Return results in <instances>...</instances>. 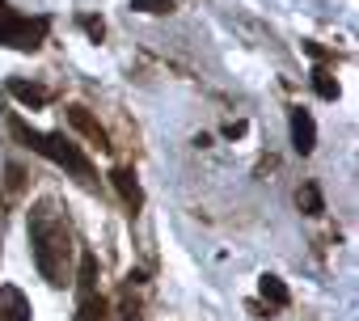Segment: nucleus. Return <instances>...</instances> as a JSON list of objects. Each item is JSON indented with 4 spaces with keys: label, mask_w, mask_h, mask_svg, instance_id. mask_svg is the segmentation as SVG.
I'll list each match as a JSON object with an SVG mask.
<instances>
[{
    "label": "nucleus",
    "mask_w": 359,
    "mask_h": 321,
    "mask_svg": "<svg viewBox=\"0 0 359 321\" xmlns=\"http://www.w3.org/2000/svg\"><path fill=\"white\" fill-rule=\"evenodd\" d=\"M26 233H30V254H34L39 275L51 287H68L72 262H76V233H72L68 212L51 195H43V199H34V207L26 216Z\"/></svg>",
    "instance_id": "obj_1"
},
{
    "label": "nucleus",
    "mask_w": 359,
    "mask_h": 321,
    "mask_svg": "<svg viewBox=\"0 0 359 321\" xmlns=\"http://www.w3.org/2000/svg\"><path fill=\"white\" fill-rule=\"evenodd\" d=\"M9 131L30 148V152H39V156H47L51 165H60V170H68L76 182H85V186H93L97 182V174H93V160L81 152V144H72L64 131H34L30 123H22L18 114L9 118Z\"/></svg>",
    "instance_id": "obj_2"
},
{
    "label": "nucleus",
    "mask_w": 359,
    "mask_h": 321,
    "mask_svg": "<svg viewBox=\"0 0 359 321\" xmlns=\"http://www.w3.org/2000/svg\"><path fill=\"white\" fill-rule=\"evenodd\" d=\"M51 22L47 18H26L18 13L9 0H0V47H13V51H39L47 43Z\"/></svg>",
    "instance_id": "obj_3"
},
{
    "label": "nucleus",
    "mask_w": 359,
    "mask_h": 321,
    "mask_svg": "<svg viewBox=\"0 0 359 321\" xmlns=\"http://www.w3.org/2000/svg\"><path fill=\"white\" fill-rule=\"evenodd\" d=\"M68 123L97 148V152H114V144H110V135H106V127L89 114V106H68Z\"/></svg>",
    "instance_id": "obj_4"
},
{
    "label": "nucleus",
    "mask_w": 359,
    "mask_h": 321,
    "mask_svg": "<svg viewBox=\"0 0 359 321\" xmlns=\"http://www.w3.org/2000/svg\"><path fill=\"white\" fill-rule=\"evenodd\" d=\"M110 182H114L118 199L127 203V212L135 216V212L144 207V191H140V182H135V170H127V165H114V170H110Z\"/></svg>",
    "instance_id": "obj_5"
},
{
    "label": "nucleus",
    "mask_w": 359,
    "mask_h": 321,
    "mask_svg": "<svg viewBox=\"0 0 359 321\" xmlns=\"http://www.w3.org/2000/svg\"><path fill=\"white\" fill-rule=\"evenodd\" d=\"M30 300H26V292L22 287H13V283H5L0 287V321H30Z\"/></svg>",
    "instance_id": "obj_6"
},
{
    "label": "nucleus",
    "mask_w": 359,
    "mask_h": 321,
    "mask_svg": "<svg viewBox=\"0 0 359 321\" xmlns=\"http://www.w3.org/2000/svg\"><path fill=\"white\" fill-rule=\"evenodd\" d=\"M292 144H296L300 156H309V152L317 148V127H313V114H309L304 106L292 110Z\"/></svg>",
    "instance_id": "obj_7"
},
{
    "label": "nucleus",
    "mask_w": 359,
    "mask_h": 321,
    "mask_svg": "<svg viewBox=\"0 0 359 321\" xmlns=\"http://www.w3.org/2000/svg\"><path fill=\"white\" fill-rule=\"evenodd\" d=\"M9 93H13L22 106H30V110H39V106L51 102V89H47V85H34V81H9Z\"/></svg>",
    "instance_id": "obj_8"
},
{
    "label": "nucleus",
    "mask_w": 359,
    "mask_h": 321,
    "mask_svg": "<svg viewBox=\"0 0 359 321\" xmlns=\"http://www.w3.org/2000/svg\"><path fill=\"white\" fill-rule=\"evenodd\" d=\"M258 292H262V300H266V304H275V308H283V304L292 300L279 275H262V279H258Z\"/></svg>",
    "instance_id": "obj_9"
},
{
    "label": "nucleus",
    "mask_w": 359,
    "mask_h": 321,
    "mask_svg": "<svg viewBox=\"0 0 359 321\" xmlns=\"http://www.w3.org/2000/svg\"><path fill=\"white\" fill-rule=\"evenodd\" d=\"M296 203H300V212H304V216H321V212H325V199H321L317 182H304V186H300V195H296Z\"/></svg>",
    "instance_id": "obj_10"
},
{
    "label": "nucleus",
    "mask_w": 359,
    "mask_h": 321,
    "mask_svg": "<svg viewBox=\"0 0 359 321\" xmlns=\"http://www.w3.org/2000/svg\"><path fill=\"white\" fill-rule=\"evenodd\" d=\"M313 89H317V97H325V102H334V97H338V81H334L325 68H317V72H313Z\"/></svg>",
    "instance_id": "obj_11"
},
{
    "label": "nucleus",
    "mask_w": 359,
    "mask_h": 321,
    "mask_svg": "<svg viewBox=\"0 0 359 321\" xmlns=\"http://www.w3.org/2000/svg\"><path fill=\"white\" fill-rule=\"evenodd\" d=\"M131 9L135 13H169L173 0H131Z\"/></svg>",
    "instance_id": "obj_12"
},
{
    "label": "nucleus",
    "mask_w": 359,
    "mask_h": 321,
    "mask_svg": "<svg viewBox=\"0 0 359 321\" xmlns=\"http://www.w3.org/2000/svg\"><path fill=\"white\" fill-rule=\"evenodd\" d=\"M81 30H85V34H89V39H93V43H102V34H106V22H102V18H93V13H89V18H81Z\"/></svg>",
    "instance_id": "obj_13"
},
{
    "label": "nucleus",
    "mask_w": 359,
    "mask_h": 321,
    "mask_svg": "<svg viewBox=\"0 0 359 321\" xmlns=\"http://www.w3.org/2000/svg\"><path fill=\"white\" fill-rule=\"evenodd\" d=\"M224 135H229V139H237V135H245V123H229V127H224Z\"/></svg>",
    "instance_id": "obj_14"
}]
</instances>
